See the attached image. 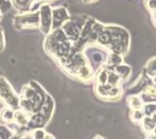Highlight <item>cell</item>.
Here are the masks:
<instances>
[{
    "label": "cell",
    "mask_w": 156,
    "mask_h": 139,
    "mask_svg": "<svg viewBox=\"0 0 156 139\" xmlns=\"http://www.w3.org/2000/svg\"><path fill=\"white\" fill-rule=\"evenodd\" d=\"M0 101L3 102L5 106L14 110L19 108L20 97L15 93L10 84L2 77H0Z\"/></svg>",
    "instance_id": "cell-1"
},
{
    "label": "cell",
    "mask_w": 156,
    "mask_h": 139,
    "mask_svg": "<svg viewBox=\"0 0 156 139\" xmlns=\"http://www.w3.org/2000/svg\"><path fill=\"white\" fill-rule=\"evenodd\" d=\"M14 25L18 29L39 27V11L23 12L15 16Z\"/></svg>",
    "instance_id": "cell-2"
},
{
    "label": "cell",
    "mask_w": 156,
    "mask_h": 139,
    "mask_svg": "<svg viewBox=\"0 0 156 139\" xmlns=\"http://www.w3.org/2000/svg\"><path fill=\"white\" fill-rule=\"evenodd\" d=\"M39 11V28L43 34L48 35L52 31V9L47 2L41 3Z\"/></svg>",
    "instance_id": "cell-3"
},
{
    "label": "cell",
    "mask_w": 156,
    "mask_h": 139,
    "mask_svg": "<svg viewBox=\"0 0 156 139\" xmlns=\"http://www.w3.org/2000/svg\"><path fill=\"white\" fill-rule=\"evenodd\" d=\"M70 16L68 15L66 9L62 7H57L52 10V30L61 28L62 25L67 20H69Z\"/></svg>",
    "instance_id": "cell-4"
},
{
    "label": "cell",
    "mask_w": 156,
    "mask_h": 139,
    "mask_svg": "<svg viewBox=\"0 0 156 139\" xmlns=\"http://www.w3.org/2000/svg\"><path fill=\"white\" fill-rule=\"evenodd\" d=\"M143 127L144 131L147 135H154L155 131V116H144L140 123Z\"/></svg>",
    "instance_id": "cell-5"
},
{
    "label": "cell",
    "mask_w": 156,
    "mask_h": 139,
    "mask_svg": "<svg viewBox=\"0 0 156 139\" xmlns=\"http://www.w3.org/2000/svg\"><path fill=\"white\" fill-rule=\"evenodd\" d=\"M14 109L5 106L0 112V118L3 122L7 123L8 124H11L14 121Z\"/></svg>",
    "instance_id": "cell-6"
},
{
    "label": "cell",
    "mask_w": 156,
    "mask_h": 139,
    "mask_svg": "<svg viewBox=\"0 0 156 139\" xmlns=\"http://www.w3.org/2000/svg\"><path fill=\"white\" fill-rule=\"evenodd\" d=\"M114 71L118 74V76L120 77V79L123 80H127L129 78V76L131 74V68L129 66H127L125 64H119L114 67Z\"/></svg>",
    "instance_id": "cell-7"
},
{
    "label": "cell",
    "mask_w": 156,
    "mask_h": 139,
    "mask_svg": "<svg viewBox=\"0 0 156 139\" xmlns=\"http://www.w3.org/2000/svg\"><path fill=\"white\" fill-rule=\"evenodd\" d=\"M127 102L129 104V107L131 110H136V109H141L144 105V102L141 98L138 95H130V97L127 98Z\"/></svg>",
    "instance_id": "cell-8"
},
{
    "label": "cell",
    "mask_w": 156,
    "mask_h": 139,
    "mask_svg": "<svg viewBox=\"0 0 156 139\" xmlns=\"http://www.w3.org/2000/svg\"><path fill=\"white\" fill-rule=\"evenodd\" d=\"M145 71H146V75H147L148 79L150 78L151 81L154 82V78H155V59L152 57L150 60H148V62L146 63L145 66Z\"/></svg>",
    "instance_id": "cell-9"
},
{
    "label": "cell",
    "mask_w": 156,
    "mask_h": 139,
    "mask_svg": "<svg viewBox=\"0 0 156 139\" xmlns=\"http://www.w3.org/2000/svg\"><path fill=\"white\" fill-rule=\"evenodd\" d=\"M144 5L150 14L153 25H155V19H154L155 18V7H156L155 0H144Z\"/></svg>",
    "instance_id": "cell-10"
},
{
    "label": "cell",
    "mask_w": 156,
    "mask_h": 139,
    "mask_svg": "<svg viewBox=\"0 0 156 139\" xmlns=\"http://www.w3.org/2000/svg\"><path fill=\"white\" fill-rule=\"evenodd\" d=\"M144 114L141 109H136V110H132V121L134 123H138L140 124L141 122V120L144 119Z\"/></svg>",
    "instance_id": "cell-11"
},
{
    "label": "cell",
    "mask_w": 156,
    "mask_h": 139,
    "mask_svg": "<svg viewBox=\"0 0 156 139\" xmlns=\"http://www.w3.org/2000/svg\"><path fill=\"white\" fill-rule=\"evenodd\" d=\"M5 47V37H4V32L3 29L0 27V51H2Z\"/></svg>",
    "instance_id": "cell-12"
},
{
    "label": "cell",
    "mask_w": 156,
    "mask_h": 139,
    "mask_svg": "<svg viewBox=\"0 0 156 139\" xmlns=\"http://www.w3.org/2000/svg\"><path fill=\"white\" fill-rule=\"evenodd\" d=\"M98 1V0H83V2H85V3H88V4H90V3H94Z\"/></svg>",
    "instance_id": "cell-13"
},
{
    "label": "cell",
    "mask_w": 156,
    "mask_h": 139,
    "mask_svg": "<svg viewBox=\"0 0 156 139\" xmlns=\"http://www.w3.org/2000/svg\"><path fill=\"white\" fill-rule=\"evenodd\" d=\"M2 20V11H1V9H0V22H1Z\"/></svg>",
    "instance_id": "cell-14"
}]
</instances>
